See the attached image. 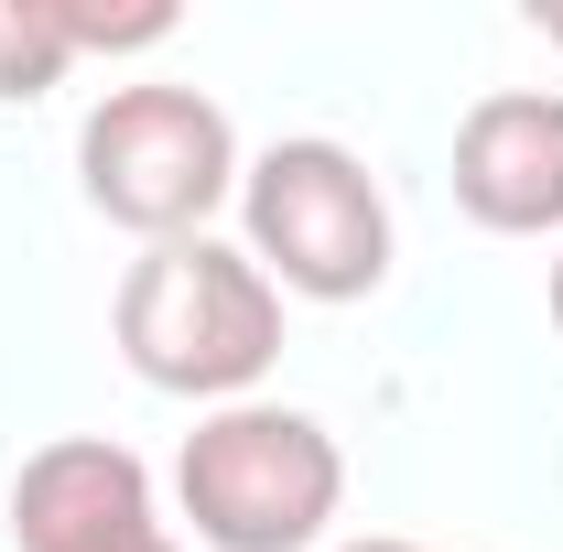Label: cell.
I'll return each mask as SVG.
<instances>
[{
	"label": "cell",
	"instance_id": "obj_1",
	"mask_svg": "<svg viewBox=\"0 0 563 552\" xmlns=\"http://www.w3.org/2000/svg\"><path fill=\"white\" fill-rule=\"evenodd\" d=\"M109 336L131 357V379L174 401H250V379L282 357V292L228 239H163L120 272Z\"/></svg>",
	"mask_w": 563,
	"mask_h": 552
},
{
	"label": "cell",
	"instance_id": "obj_2",
	"mask_svg": "<svg viewBox=\"0 0 563 552\" xmlns=\"http://www.w3.org/2000/svg\"><path fill=\"white\" fill-rule=\"evenodd\" d=\"M239 217H250V261L272 272V292H303V303H368L401 261L390 185L336 131L261 141L239 163Z\"/></svg>",
	"mask_w": 563,
	"mask_h": 552
},
{
	"label": "cell",
	"instance_id": "obj_3",
	"mask_svg": "<svg viewBox=\"0 0 563 552\" xmlns=\"http://www.w3.org/2000/svg\"><path fill=\"white\" fill-rule=\"evenodd\" d=\"M239 131L207 87L185 76H131L76 120V185L109 228H131L141 250L163 239H207V217L239 196Z\"/></svg>",
	"mask_w": 563,
	"mask_h": 552
},
{
	"label": "cell",
	"instance_id": "obj_4",
	"mask_svg": "<svg viewBox=\"0 0 563 552\" xmlns=\"http://www.w3.org/2000/svg\"><path fill=\"white\" fill-rule=\"evenodd\" d=\"M174 498L207 552H303L347 509V455L292 401H217L174 455Z\"/></svg>",
	"mask_w": 563,
	"mask_h": 552
},
{
	"label": "cell",
	"instance_id": "obj_5",
	"mask_svg": "<svg viewBox=\"0 0 563 552\" xmlns=\"http://www.w3.org/2000/svg\"><path fill=\"white\" fill-rule=\"evenodd\" d=\"M163 531L152 509V466L120 433H55L11 466V542L22 552H120Z\"/></svg>",
	"mask_w": 563,
	"mask_h": 552
},
{
	"label": "cell",
	"instance_id": "obj_6",
	"mask_svg": "<svg viewBox=\"0 0 563 552\" xmlns=\"http://www.w3.org/2000/svg\"><path fill=\"white\" fill-rule=\"evenodd\" d=\"M455 207L498 239L563 228V87H488L455 120Z\"/></svg>",
	"mask_w": 563,
	"mask_h": 552
},
{
	"label": "cell",
	"instance_id": "obj_7",
	"mask_svg": "<svg viewBox=\"0 0 563 552\" xmlns=\"http://www.w3.org/2000/svg\"><path fill=\"white\" fill-rule=\"evenodd\" d=\"M66 66H76L66 11L55 0H0V98H44Z\"/></svg>",
	"mask_w": 563,
	"mask_h": 552
},
{
	"label": "cell",
	"instance_id": "obj_8",
	"mask_svg": "<svg viewBox=\"0 0 563 552\" xmlns=\"http://www.w3.org/2000/svg\"><path fill=\"white\" fill-rule=\"evenodd\" d=\"M66 11V44L76 55H141V44H163L185 11L174 0H55Z\"/></svg>",
	"mask_w": 563,
	"mask_h": 552
},
{
	"label": "cell",
	"instance_id": "obj_9",
	"mask_svg": "<svg viewBox=\"0 0 563 552\" xmlns=\"http://www.w3.org/2000/svg\"><path fill=\"white\" fill-rule=\"evenodd\" d=\"M336 552H422V542H401V531H368V542H336Z\"/></svg>",
	"mask_w": 563,
	"mask_h": 552
},
{
	"label": "cell",
	"instance_id": "obj_10",
	"mask_svg": "<svg viewBox=\"0 0 563 552\" xmlns=\"http://www.w3.org/2000/svg\"><path fill=\"white\" fill-rule=\"evenodd\" d=\"M120 552H185V542H174V531H141V542H120Z\"/></svg>",
	"mask_w": 563,
	"mask_h": 552
},
{
	"label": "cell",
	"instance_id": "obj_11",
	"mask_svg": "<svg viewBox=\"0 0 563 552\" xmlns=\"http://www.w3.org/2000/svg\"><path fill=\"white\" fill-rule=\"evenodd\" d=\"M553 336H563V261H553Z\"/></svg>",
	"mask_w": 563,
	"mask_h": 552
}]
</instances>
